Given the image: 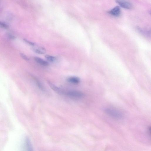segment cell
I'll use <instances>...</instances> for the list:
<instances>
[{"label":"cell","mask_w":151,"mask_h":151,"mask_svg":"<svg viewBox=\"0 0 151 151\" xmlns=\"http://www.w3.org/2000/svg\"><path fill=\"white\" fill-rule=\"evenodd\" d=\"M107 114L115 118L120 119L122 117V115L120 112L115 110L111 109H107L105 110Z\"/></svg>","instance_id":"obj_2"},{"label":"cell","mask_w":151,"mask_h":151,"mask_svg":"<svg viewBox=\"0 0 151 151\" xmlns=\"http://www.w3.org/2000/svg\"><path fill=\"white\" fill-rule=\"evenodd\" d=\"M20 55L21 57H22V58L24 59L26 61H29V59L26 56V55H25L24 54L22 53H21L20 54Z\"/></svg>","instance_id":"obj_12"},{"label":"cell","mask_w":151,"mask_h":151,"mask_svg":"<svg viewBox=\"0 0 151 151\" xmlns=\"http://www.w3.org/2000/svg\"><path fill=\"white\" fill-rule=\"evenodd\" d=\"M7 35L8 37L10 39L14 40L15 38V36L12 35V34H10V33H8L7 34Z\"/></svg>","instance_id":"obj_13"},{"label":"cell","mask_w":151,"mask_h":151,"mask_svg":"<svg viewBox=\"0 0 151 151\" xmlns=\"http://www.w3.org/2000/svg\"><path fill=\"white\" fill-rule=\"evenodd\" d=\"M23 40L25 41V42L26 43L28 44L29 45L32 46H34L35 45V43H33V42L30 41H29L27 40L26 39H23Z\"/></svg>","instance_id":"obj_11"},{"label":"cell","mask_w":151,"mask_h":151,"mask_svg":"<svg viewBox=\"0 0 151 151\" xmlns=\"http://www.w3.org/2000/svg\"><path fill=\"white\" fill-rule=\"evenodd\" d=\"M33 50L35 53L39 54H44L46 52L45 49L42 47L34 48H33Z\"/></svg>","instance_id":"obj_8"},{"label":"cell","mask_w":151,"mask_h":151,"mask_svg":"<svg viewBox=\"0 0 151 151\" xmlns=\"http://www.w3.org/2000/svg\"><path fill=\"white\" fill-rule=\"evenodd\" d=\"M1 0H0V2Z\"/></svg>","instance_id":"obj_15"},{"label":"cell","mask_w":151,"mask_h":151,"mask_svg":"<svg viewBox=\"0 0 151 151\" xmlns=\"http://www.w3.org/2000/svg\"><path fill=\"white\" fill-rule=\"evenodd\" d=\"M120 9L118 6H116L110 10L109 14L115 16H118L120 14Z\"/></svg>","instance_id":"obj_5"},{"label":"cell","mask_w":151,"mask_h":151,"mask_svg":"<svg viewBox=\"0 0 151 151\" xmlns=\"http://www.w3.org/2000/svg\"><path fill=\"white\" fill-rule=\"evenodd\" d=\"M37 84L38 87L42 89H43V87L42 84L39 82H37Z\"/></svg>","instance_id":"obj_14"},{"label":"cell","mask_w":151,"mask_h":151,"mask_svg":"<svg viewBox=\"0 0 151 151\" xmlns=\"http://www.w3.org/2000/svg\"><path fill=\"white\" fill-rule=\"evenodd\" d=\"M65 95L72 98L78 99L84 97V95L82 93L76 91H70L65 92Z\"/></svg>","instance_id":"obj_1"},{"label":"cell","mask_w":151,"mask_h":151,"mask_svg":"<svg viewBox=\"0 0 151 151\" xmlns=\"http://www.w3.org/2000/svg\"><path fill=\"white\" fill-rule=\"evenodd\" d=\"M34 59L37 63L42 66H47L48 65V63L47 62L40 58L38 57H35Z\"/></svg>","instance_id":"obj_7"},{"label":"cell","mask_w":151,"mask_h":151,"mask_svg":"<svg viewBox=\"0 0 151 151\" xmlns=\"http://www.w3.org/2000/svg\"><path fill=\"white\" fill-rule=\"evenodd\" d=\"M46 59L47 60L50 62H54L55 60V58L54 57L51 55H46L45 56Z\"/></svg>","instance_id":"obj_9"},{"label":"cell","mask_w":151,"mask_h":151,"mask_svg":"<svg viewBox=\"0 0 151 151\" xmlns=\"http://www.w3.org/2000/svg\"><path fill=\"white\" fill-rule=\"evenodd\" d=\"M69 82L74 84H78L80 82V79L79 77L76 76H71L68 77L67 79Z\"/></svg>","instance_id":"obj_6"},{"label":"cell","mask_w":151,"mask_h":151,"mask_svg":"<svg viewBox=\"0 0 151 151\" xmlns=\"http://www.w3.org/2000/svg\"><path fill=\"white\" fill-rule=\"evenodd\" d=\"M48 84L52 89L55 91V92L60 94H65V92H64V91L61 89L60 88L56 86L51 82H48Z\"/></svg>","instance_id":"obj_4"},{"label":"cell","mask_w":151,"mask_h":151,"mask_svg":"<svg viewBox=\"0 0 151 151\" xmlns=\"http://www.w3.org/2000/svg\"><path fill=\"white\" fill-rule=\"evenodd\" d=\"M0 27L4 29H7L8 27V26L5 22L0 21Z\"/></svg>","instance_id":"obj_10"},{"label":"cell","mask_w":151,"mask_h":151,"mask_svg":"<svg viewBox=\"0 0 151 151\" xmlns=\"http://www.w3.org/2000/svg\"><path fill=\"white\" fill-rule=\"evenodd\" d=\"M116 1L117 3L124 8L130 9L132 8L131 4L125 0H116Z\"/></svg>","instance_id":"obj_3"}]
</instances>
